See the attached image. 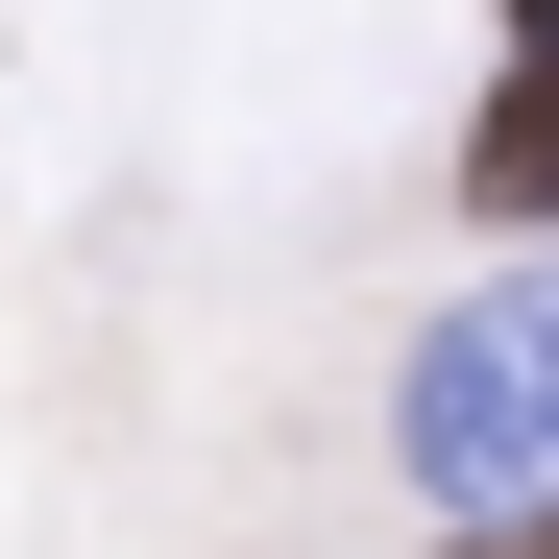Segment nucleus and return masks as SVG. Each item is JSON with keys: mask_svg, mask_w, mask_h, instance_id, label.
<instances>
[{"mask_svg": "<svg viewBox=\"0 0 559 559\" xmlns=\"http://www.w3.org/2000/svg\"><path fill=\"white\" fill-rule=\"evenodd\" d=\"M462 559H559V511H511V535H462Z\"/></svg>", "mask_w": 559, "mask_h": 559, "instance_id": "7ed1b4c3", "label": "nucleus"}, {"mask_svg": "<svg viewBox=\"0 0 559 559\" xmlns=\"http://www.w3.org/2000/svg\"><path fill=\"white\" fill-rule=\"evenodd\" d=\"M462 195H487V219H559V25H511L487 122H462Z\"/></svg>", "mask_w": 559, "mask_h": 559, "instance_id": "f03ea898", "label": "nucleus"}, {"mask_svg": "<svg viewBox=\"0 0 559 559\" xmlns=\"http://www.w3.org/2000/svg\"><path fill=\"white\" fill-rule=\"evenodd\" d=\"M414 487H462V511H559V267L487 293V317L414 365Z\"/></svg>", "mask_w": 559, "mask_h": 559, "instance_id": "f257e3e1", "label": "nucleus"}]
</instances>
